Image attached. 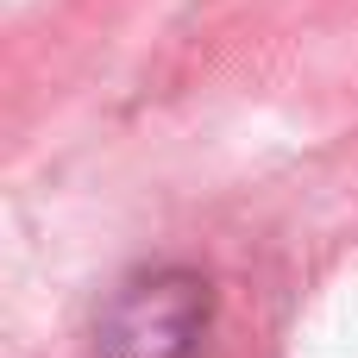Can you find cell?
<instances>
[{
	"label": "cell",
	"instance_id": "cell-1",
	"mask_svg": "<svg viewBox=\"0 0 358 358\" xmlns=\"http://www.w3.org/2000/svg\"><path fill=\"white\" fill-rule=\"evenodd\" d=\"M214 315L201 271L157 264L132 271L94 315V358H195Z\"/></svg>",
	"mask_w": 358,
	"mask_h": 358
}]
</instances>
